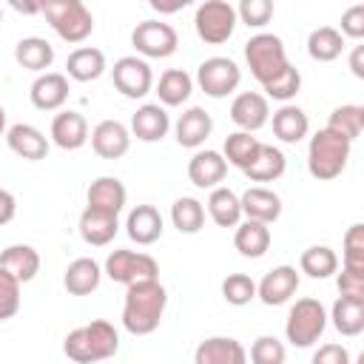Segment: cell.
<instances>
[{"label": "cell", "instance_id": "15", "mask_svg": "<svg viewBox=\"0 0 364 364\" xmlns=\"http://www.w3.org/2000/svg\"><path fill=\"white\" fill-rule=\"evenodd\" d=\"M193 364H247V350L230 336H210L196 344Z\"/></svg>", "mask_w": 364, "mask_h": 364}, {"label": "cell", "instance_id": "6", "mask_svg": "<svg viewBox=\"0 0 364 364\" xmlns=\"http://www.w3.org/2000/svg\"><path fill=\"white\" fill-rule=\"evenodd\" d=\"M327 327V310L318 299H296V304L287 313L284 321V336L293 347H313Z\"/></svg>", "mask_w": 364, "mask_h": 364}, {"label": "cell", "instance_id": "2", "mask_svg": "<svg viewBox=\"0 0 364 364\" xmlns=\"http://www.w3.org/2000/svg\"><path fill=\"white\" fill-rule=\"evenodd\" d=\"M117 350H119V333L105 318H94L91 324L71 330L63 341V353L74 364H100L117 355Z\"/></svg>", "mask_w": 364, "mask_h": 364}, {"label": "cell", "instance_id": "22", "mask_svg": "<svg viewBox=\"0 0 364 364\" xmlns=\"http://www.w3.org/2000/svg\"><path fill=\"white\" fill-rule=\"evenodd\" d=\"M51 142L63 151H77L88 142V122L80 111H60L51 119Z\"/></svg>", "mask_w": 364, "mask_h": 364}, {"label": "cell", "instance_id": "13", "mask_svg": "<svg viewBox=\"0 0 364 364\" xmlns=\"http://www.w3.org/2000/svg\"><path fill=\"white\" fill-rule=\"evenodd\" d=\"M230 119H233V125H239V131H245V134L259 131V128L267 125V119H270L267 97L259 94V91H242V94H236L233 102H230Z\"/></svg>", "mask_w": 364, "mask_h": 364}, {"label": "cell", "instance_id": "53", "mask_svg": "<svg viewBox=\"0 0 364 364\" xmlns=\"http://www.w3.org/2000/svg\"><path fill=\"white\" fill-rule=\"evenodd\" d=\"M6 134V108L0 105V136Z\"/></svg>", "mask_w": 364, "mask_h": 364}, {"label": "cell", "instance_id": "21", "mask_svg": "<svg viewBox=\"0 0 364 364\" xmlns=\"http://www.w3.org/2000/svg\"><path fill=\"white\" fill-rule=\"evenodd\" d=\"M210 131H213V119L199 105H191L188 111H182L179 119H176V125H173L176 142L182 148H199V145H205V139L210 136Z\"/></svg>", "mask_w": 364, "mask_h": 364}, {"label": "cell", "instance_id": "29", "mask_svg": "<svg viewBox=\"0 0 364 364\" xmlns=\"http://www.w3.org/2000/svg\"><path fill=\"white\" fill-rule=\"evenodd\" d=\"M233 245L245 259H262L270 247V225H262L253 219L239 222L233 233Z\"/></svg>", "mask_w": 364, "mask_h": 364}, {"label": "cell", "instance_id": "9", "mask_svg": "<svg viewBox=\"0 0 364 364\" xmlns=\"http://www.w3.org/2000/svg\"><path fill=\"white\" fill-rule=\"evenodd\" d=\"M131 46L136 48V54H142V60H165L176 51L179 37L176 28L165 20H142L131 31Z\"/></svg>", "mask_w": 364, "mask_h": 364}, {"label": "cell", "instance_id": "49", "mask_svg": "<svg viewBox=\"0 0 364 364\" xmlns=\"http://www.w3.org/2000/svg\"><path fill=\"white\" fill-rule=\"evenodd\" d=\"M338 293L341 296H353V299H364V273H353V270H341L338 279Z\"/></svg>", "mask_w": 364, "mask_h": 364}, {"label": "cell", "instance_id": "33", "mask_svg": "<svg viewBox=\"0 0 364 364\" xmlns=\"http://www.w3.org/2000/svg\"><path fill=\"white\" fill-rule=\"evenodd\" d=\"M191 91H193V77L185 68H168V71H162V77L156 82V94H159L162 108L182 105L191 97Z\"/></svg>", "mask_w": 364, "mask_h": 364}, {"label": "cell", "instance_id": "18", "mask_svg": "<svg viewBox=\"0 0 364 364\" xmlns=\"http://www.w3.org/2000/svg\"><path fill=\"white\" fill-rule=\"evenodd\" d=\"M31 105L40 111H57L65 105L68 100V77L57 74V71H46L31 82Z\"/></svg>", "mask_w": 364, "mask_h": 364}, {"label": "cell", "instance_id": "26", "mask_svg": "<svg viewBox=\"0 0 364 364\" xmlns=\"http://www.w3.org/2000/svg\"><path fill=\"white\" fill-rule=\"evenodd\" d=\"M117 230H119V219L111 213H100L91 208L80 213V236L91 247H105L108 242H114Z\"/></svg>", "mask_w": 364, "mask_h": 364}, {"label": "cell", "instance_id": "32", "mask_svg": "<svg viewBox=\"0 0 364 364\" xmlns=\"http://www.w3.org/2000/svg\"><path fill=\"white\" fill-rule=\"evenodd\" d=\"M327 318H333V327H336L341 336H347V338L358 336V333L364 330V299L338 296Z\"/></svg>", "mask_w": 364, "mask_h": 364}, {"label": "cell", "instance_id": "20", "mask_svg": "<svg viewBox=\"0 0 364 364\" xmlns=\"http://www.w3.org/2000/svg\"><path fill=\"white\" fill-rule=\"evenodd\" d=\"M225 173H228L225 156H222L219 151H210V148L196 151V154L191 156V162H188V179H191L196 188L213 191V188H219V182L225 179Z\"/></svg>", "mask_w": 364, "mask_h": 364}, {"label": "cell", "instance_id": "34", "mask_svg": "<svg viewBox=\"0 0 364 364\" xmlns=\"http://www.w3.org/2000/svg\"><path fill=\"white\" fill-rule=\"evenodd\" d=\"M284 168H287V159H284L282 148L262 142L256 159L245 168V176H247L250 182H276V179L284 173Z\"/></svg>", "mask_w": 364, "mask_h": 364}, {"label": "cell", "instance_id": "16", "mask_svg": "<svg viewBox=\"0 0 364 364\" xmlns=\"http://www.w3.org/2000/svg\"><path fill=\"white\" fill-rule=\"evenodd\" d=\"M239 205H242L245 219H253V222H262V225H273L282 216V196L270 188H262V185L247 188L239 196Z\"/></svg>", "mask_w": 364, "mask_h": 364}, {"label": "cell", "instance_id": "47", "mask_svg": "<svg viewBox=\"0 0 364 364\" xmlns=\"http://www.w3.org/2000/svg\"><path fill=\"white\" fill-rule=\"evenodd\" d=\"M341 37H353V40H361L364 37V6L355 3L350 6L344 14H341Z\"/></svg>", "mask_w": 364, "mask_h": 364}, {"label": "cell", "instance_id": "25", "mask_svg": "<svg viewBox=\"0 0 364 364\" xmlns=\"http://www.w3.org/2000/svg\"><path fill=\"white\" fill-rule=\"evenodd\" d=\"M128 239L136 245H154L162 236V213L154 205H136L125 219Z\"/></svg>", "mask_w": 364, "mask_h": 364}, {"label": "cell", "instance_id": "10", "mask_svg": "<svg viewBox=\"0 0 364 364\" xmlns=\"http://www.w3.org/2000/svg\"><path fill=\"white\" fill-rule=\"evenodd\" d=\"M196 82L208 97L222 100V97H228V94H233L239 88L242 68L230 57H208L196 68Z\"/></svg>", "mask_w": 364, "mask_h": 364}, {"label": "cell", "instance_id": "11", "mask_svg": "<svg viewBox=\"0 0 364 364\" xmlns=\"http://www.w3.org/2000/svg\"><path fill=\"white\" fill-rule=\"evenodd\" d=\"M111 80H114V88L128 100H142L154 88V71H151L148 60H142L136 54L119 57L111 68Z\"/></svg>", "mask_w": 364, "mask_h": 364}, {"label": "cell", "instance_id": "52", "mask_svg": "<svg viewBox=\"0 0 364 364\" xmlns=\"http://www.w3.org/2000/svg\"><path fill=\"white\" fill-rule=\"evenodd\" d=\"M11 9L20 11V14H40V3H20V0H11Z\"/></svg>", "mask_w": 364, "mask_h": 364}, {"label": "cell", "instance_id": "37", "mask_svg": "<svg viewBox=\"0 0 364 364\" xmlns=\"http://www.w3.org/2000/svg\"><path fill=\"white\" fill-rule=\"evenodd\" d=\"M299 270L310 279H330L338 270V256L327 245H310L299 259Z\"/></svg>", "mask_w": 364, "mask_h": 364}, {"label": "cell", "instance_id": "30", "mask_svg": "<svg viewBox=\"0 0 364 364\" xmlns=\"http://www.w3.org/2000/svg\"><path fill=\"white\" fill-rule=\"evenodd\" d=\"M307 131H310V119H307V114H304L299 105L284 102V105L273 114V134H276L282 142L296 145V142H301V139L307 136Z\"/></svg>", "mask_w": 364, "mask_h": 364}, {"label": "cell", "instance_id": "36", "mask_svg": "<svg viewBox=\"0 0 364 364\" xmlns=\"http://www.w3.org/2000/svg\"><path fill=\"white\" fill-rule=\"evenodd\" d=\"M341 51H344V37L338 34V28L318 26V28L310 31V37H307V54H310V60H316V63H333V60L341 57Z\"/></svg>", "mask_w": 364, "mask_h": 364}, {"label": "cell", "instance_id": "27", "mask_svg": "<svg viewBox=\"0 0 364 364\" xmlns=\"http://www.w3.org/2000/svg\"><path fill=\"white\" fill-rule=\"evenodd\" d=\"M100 279H102V267L91 259V256H80L74 259L65 273H63V284L71 296H88L100 287Z\"/></svg>", "mask_w": 364, "mask_h": 364}, {"label": "cell", "instance_id": "7", "mask_svg": "<svg viewBox=\"0 0 364 364\" xmlns=\"http://www.w3.org/2000/svg\"><path fill=\"white\" fill-rule=\"evenodd\" d=\"M236 23H239L236 20V6H230L228 0H205L202 6H196V14H193L196 34L210 46L228 43L233 37Z\"/></svg>", "mask_w": 364, "mask_h": 364}, {"label": "cell", "instance_id": "17", "mask_svg": "<svg viewBox=\"0 0 364 364\" xmlns=\"http://www.w3.org/2000/svg\"><path fill=\"white\" fill-rule=\"evenodd\" d=\"M85 199H88L85 208H91V210L119 216V210L125 208L128 191H125V185H122L117 176H97V179L88 185Z\"/></svg>", "mask_w": 364, "mask_h": 364}, {"label": "cell", "instance_id": "5", "mask_svg": "<svg viewBox=\"0 0 364 364\" xmlns=\"http://www.w3.org/2000/svg\"><path fill=\"white\" fill-rule=\"evenodd\" d=\"M40 14L65 43H82L94 31V14L82 0H46L40 3Z\"/></svg>", "mask_w": 364, "mask_h": 364}, {"label": "cell", "instance_id": "23", "mask_svg": "<svg viewBox=\"0 0 364 364\" xmlns=\"http://www.w3.org/2000/svg\"><path fill=\"white\" fill-rule=\"evenodd\" d=\"M6 142L11 148V154H17L20 159H28V162H37V159H46L48 154V139L43 136L40 128L28 125V122H17L6 131Z\"/></svg>", "mask_w": 364, "mask_h": 364}, {"label": "cell", "instance_id": "8", "mask_svg": "<svg viewBox=\"0 0 364 364\" xmlns=\"http://www.w3.org/2000/svg\"><path fill=\"white\" fill-rule=\"evenodd\" d=\"M102 273L111 282L119 284H136V282H148V279H159V264L154 256L142 253V250H114L105 259Z\"/></svg>", "mask_w": 364, "mask_h": 364}, {"label": "cell", "instance_id": "40", "mask_svg": "<svg viewBox=\"0 0 364 364\" xmlns=\"http://www.w3.org/2000/svg\"><path fill=\"white\" fill-rule=\"evenodd\" d=\"M259 148H262V142L256 139V136H250V134H245V131H233V134H228L225 136V162H230V165H236L239 171H245L253 159H256V154H259Z\"/></svg>", "mask_w": 364, "mask_h": 364}, {"label": "cell", "instance_id": "39", "mask_svg": "<svg viewBox=\"0 0 364 364\" xmlns=\"http://www.w3.org/2000/svg\"><path fill=\"white\" fill-rule=\"evenodd\" d=\"M171 222L179 233H199L205 228V205L193 196H179L171 205Z\"/></svg>", "mask_w": 364, "mask_h": 364}, {"label": "cell", "instance_id": "24", "mask_svg": "<svg viewBox=\"0 0 364 364\" xmlns=\"http://www.w3.org/2000/svg\"><path fill=\"white\" fill-rule=\"evenodd\" d=\"M0 270L26 284L40 273V253L31 245H9L0 250Z\"/></svg>", "mask_w": 364, "mask_h": 364}, {"label": "cell", "instance_id": "31", "mask_svg": "<svg viewBox=\"0 0 364 364\" xmlns=\"http://www.w3.org/2000/svg\"><path fill=\"white\" fill-rule=\"evenodd\" d=\"M14 60L34 74H46V68L54 63V46L43 37H23L14 46Z\"/></svg>", "mask_w": 364, "mask_h": 364}, {"label": "cell", "instance_id": "43", "mask_svg": "<svg viewBox=\"0 0 364 364\" xmlns=\"http://www.w3.org/2000/svg\"><path fill=\"white\" fill-rule=\"evenodd\" d=\"M287 350L276 336H259L250 344V364H284Z\"/></svg>", "mask_w": 364, "mask_h": 364}, {"label": "cell", "instance_id": "51", "mask_svg": "<svg viewBox=\"0 0 364 364\" xmlns=\"http://www.w3.org/2000/svg\"><path fill=\"white\" fill-rule=\"evenodd\" d=\"M350 71L361 80L364 77V46H353V54H350Z\"/></svg>", "mask_w": 364, "mask_h": 364}, {"label": "cell", "instance_id": "44", "mask_svg": "<svg viewBox=\"0 0 364 364\" xmlns=\"http://www.w3.org/2000/svg\"><path fill=\"white\" fill-rule=\"evenodd\" d=\"M270 17H273V3L270 0H242L236 6V20H242L250 28L267 26Z\"/></svg>", "mask_w": 364, "mask_h": 364}, {"label": "cell", "instance_id": "4", "mask_svg": "<svg viewBox=\"0 0 364 364\" xmlns=\"http://www.w3.org/2000/svg\"><path fill=\"white\" fill-rule=\"evenodd\" d=\"M245 60H247V68H250L253 80H256L262 88L270 85L276 77H282V74L290 68L282 37L267 34V31L253 34V37L245 43Z\"/></svg>", "mask_w": 364, "mask_h": 364}, {"label": "cell", "instance_id": "42", "mask_svg": "<svg viewBox=\"0 0 364 364\" xmlns=\"http://www.w3.org/2000/svg\"><path fill=\"white\" fill-rule=\"evenodd\" d=\"M222 299L233 307H245L256 299V282L247 273H230L222 282Z\"/></svg>", "mask_w": 364, "mask_h": 364}, {"label": "cell", "instance_id": "54", "mask_svg": "<svg viewBox=\"0 0 364 364\" xmlns=\"http://www.w3.org/2000/svg\"><path fill=\"white\" fill-rule=\"evenodd\" d=\"M0 23H3V9H0Z\"/></svg>", "mask_w": 364, "mask_h": 364}, {"label": "cell", "instance_id": "48", "mask_svg": "<svg viewBox=\"0 0 364 364\" xmlns=\"http://www.w3.org/2000/svg\"><path fill=\"white\" fill-rule=\"evenodd\" d=\"M310 364H353V361H350V353H347L344 344L330 341V344H321V347L313 353Z\"/></svg>", "mask_w": 364, "mask_h": 364}, {"label": "cell", "instance_id": "46", "mask_svg": "<svg viewBox=\"0 0 364 364\" xmlns=\"http://www.w3.org/2000/svg\"><path fill=\"white\" fill-rule=\"evenodd\" d=\"M20 310V282L0 270V321H9Z\"/></svg>", "mask_w": 364, "mask_h": 364}, {"label": "cell", "instance_id": "19", "mask_svg": "<svg viewBox=\"0 0 364 364\" xmlns=\"http://www.w3.org/2000/svg\"><path fill=\"white\" fill-rule=\"evenodd\" d=\"M171 128V117L159 102H145L131 117V134L139 142H159Z\"/></svg>", "mask_w": 364, "mask_h": 364}, {"label": "cell", "instance_id": "45", "mask_svg": "<svg viewBox=\"0 0 364 364\" xmlns=\"http://www.w3.org/2000/svg\"><path fill=\"white\" fill-rule=\"evenodd\" d=\"M299 88H301V74L296 65H290L282 77H276L270 85H264V97H273L279 102H290L299 94Z\"/></svg>", "mask_w": 364, "mask_h": 364}, {"label": "cell", "instance_id": "41", "mask_svg": "<svg viewBox=\"0 0 364 364\" xmlns=\"http://www.w3.org/2000/svg\"><path fill=\"white\" fill-rule=\"evenodd\" d=\"M341 270L364 273V225L355 222L344 233V253H341Z\"/></svg>", "mask_w": 364, "mask_h": 364}, {"label": "cell", "instance_id": "35", "mask_svg": "<svg viewBox=\"0 0 364 364\" xmlns=\"http://www.w3.org/2000/svg\"><path fill=\"white\" fill-rule=\"evenodd\" d=\"M208 216L219 225V228H236L242 222V205H239V193H233L230 188H213L208 196Z\"/></svg>", "mask_w": 364, "mask_h": 364}, {"label": "cell", "instance_id": "3", "mask_svg": "<svg viewBox=\"0 0 364 364\" xmlns=\"http://www.w3.org/2000/svg\"><path fill=\"white\" fill-rule=\"evenodd\" d=\"M350 142L338 134H333L330 128H321L310 136V145H307V171L313 179L318 182H330L336 179L344 168H347V159H350Z\"/></svg>", "mask_w": 364, "mask_h": 364}, {"label": "cell", "instance_id": "28", "mask_svg": "<svg viewBox=\"0 0 364 364\" xmlns=\"http://www.w3.org/2000/svg\"><path fill=\"white\" fill-rule=\"evenodd\" d=\"M65 71L71 80L77 82H91V80H100L102 71H105V54L94 46H80L68 54L65 60Z\"/></svg>", "mask_w": 364, "mask_h": 364}, {"label": "cell", "instance_id": "1", "mask_svg": "<svg viewBox=\"0 0 364 364\" xmlns=\"http://www.w3.org/2000/svg\"><path fill=\"white\" fill-rule=\"evenodd\" d=\"M168 307V290L159 279L136 282L125 287V301H122V327L131 336H151Z\"/></svg>", "mask_w": 364, "mask_h": 364}, {"label": "cell", "instance_id": "38", "mask_svg": "<svg viewBox=\"0 0 364 364\" xmlns=\"http://www.w3.org/2000/svg\"><path fill=\"white\" fill-rule=\"evenodd\" d=\"M324 128H330L333 134L344 136L353 145L364 131V108L361 105H338V108H333Z\"/></svg>", "mask_w": 364, "mask_h": 364}, {"label": "cell", "instance_id": "14", "mask_svg": "<svg viewBox=\"0 0 364 364\" xmlns=\"http://www.w3.org/2000/svg\"><path fill=\"white\" fill-rule=\"evenodd\" d=\"M88 139H91L94 154L102 156V159H119V156H125L128 148H131V131H128L122 122H117V119H102V122H97Z\"/></svg>", "mask_w": 364, "mask_h": 364}, {"label": "cell", "instance_id": "12", "mask_svg": "<svg viewBox=\"0 0 364 364\" xmlns=\"http://www.w3.org/2000/svg\"><path fill=\"white\" fill-rule=\"evenodd\" d=\"M296 290H299V270L290 264H279L270 273H264V279L256 284V299L267 307H276L290 301Z\"/></svg>", "mask_w": 364, "mask_h": 364}, {"label": "cell", "instance_id": "50", "mask_svg": "<svg viewBox=\"0 0 364 364\" xmlns=\"http://www.w3.org/2000/svg\"><path fill=\"white\" fill-rule=\"evenodd\" d=\"M14 213H17V202H14V196H11L6 188H0V228L9 225V222L14 219Z\"/></svg>", "mask_w": 364, "mask_h": 364}]
</instances>
